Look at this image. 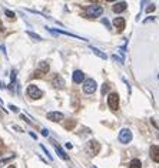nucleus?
<instances>
[{"instance_id": "18", "label": "nucleus", "mask_w": 159, "mask_h": 168, "mask_svg": "<svg viewBox=\"0 0 159 168\" xmlns=\"http://www.w3.org/2000/svg\"><path fill=\"white\" fill-rule=\"evenodd\" d=\"M4 14H6L10 20H14V19H16V14H14L12 10H7V9H6V10H4Z\"/></svg>"}, {"instance_id": "12", "label": "nucleus", "mask_w": 159, "mask_h": 168, "mask_svg": "<svg viewBox=\"0 0 159 168\" xmlns=\"http://www.w3.org/2000/svg\"><path fill=\"white\" fill-rule=\"evenodd\" d=\"M113 26L116 27L117 30H123L126 26V21L123 17H116V19H113Z\"/></svg>"}, {"instance_id": "22", "label": "nucleus", "mask_w": 159, "mask_h": 168, "mask_svg": "<svg viewBox=\"0 0 159 168\" xmlns=\"http://www.w3.org/2000/svg\"><path fill=\"white\" fill-rule=\"evenodd\" d=\"M112 58H113V60H115V62H117V63H121V64H122V63H123V58H121V57H117V56H115V54H113V56H112Z\"/></svg>"}, {"instance_id": "7", "label": "nucleus", "mask_w": 159, "mask_h": 168, "mask_svg": "<svg viewBox=\"0 0 159 168\" xmlns=\"http://www.w3.org/2000/svg\"><path fill=\"white\" fill-rule=\"evenodd\" d=\"M47 120H50L53 123H60L65 120V115L62 113H59V111H50V113H47Z\"/></svg>"}, {"instance_id": "4", "label": "nucleus", "mask_w": 159, "mask_h": 168, "mask_svg": "<svg viewBox=\"0 0 159 168\" xmlns=\"http://www.w3.org/2000/svg\"><path fill=\"white\" fill-rule=\"evenodd\" d=\"M96 88H97V84L93 78H88V80L83 81V91L86 94H93L96 91Z\"/></svg>"}, {"instance_id": "16", "label": "nucleus", "mask_w": 159, "mask_h": 168, "mask_svg": "<svg viewBox=\"0 0 159 168\" xmlns=\"http://www.w3.org/2000/svg\"><path fill=\"white\" fill-rule=\"evenodd\" d=\"M129 168H142V162H141V161H139L138 158H135V160L130 161Z\"/></svg>"}, {"instance_id": "13", "label": "nucleus", "mask_w": 159, "mask_h": 168, "mask_svg": "<svg viewBox=\"0 0 159 168\" xmlns=\"http://www.w3.org/2000/svg\"><path fill=\"white\" fill-rule=\"evenodd\" d=\"M126 6H128V3H126V2H117V3H115L112 6V10L115 13H122L126 9Z\"/></svg>"}, {"instance_id": "25", "label": "nucleus", "mask_w": 159, "mask_h": 168, "mask_svg": "<svg viewBox=\"0 0 159 168\" xmlns=\"http://www.w3.org/2000/svg\"><path fill=\"white\" fill-rule=\"evenodd\" d=\"M42 134H43V135H46V137H47V135H49V131H47L46 128H43V130H42Z\"/></svg>"}, {"instance_id": "23", "label": "nucleus", "mask_w": 159, "mask_h": 168, "mask_svg": "<svg viewBox=\"0 0 159 168\" xmlns=\"http://www.w3.org/2000/svg\"><path fill=\"white\" fill-rule=\"evenodd\" d=\"M155 6H153V4H151V6H149V7L146 9V13H151V12H153V10H155Z\"/></svg>"}, {"instance_id": "20", "label": "nucleus", "mask_w": 159, "mask_h": 168, "mask_svg": "<svg viewBox=\"0 0 159 168\" xmlns=\"http://www.w3.org/2000/svg\"><path fill=\"white\" fill-rule=\"evenodd\" d=\"M109 88H110V86H109V83H105L103 86H102V95H105L106 93L109 91Z\"/></svg>"}, {"instance_id": "19", "label": "nucleus", "mask_w": 159, "mask_h": 168, "mask_svg": "<svg viewBox=\"0 0 159 168\" xmlns=\"http://www.w3.org/2000/svg\"><path fill=\"white\" fill-rule=\"evenodd\" d=\"M27 34H29V36L32 37V39H34V40H38V41H40V40H42V37L39 36V34L33 33V32H30V30H29V32H27Z\"/></svg>"}, {"instance_id": "1", "label": "nucleus", "mask_w": 159, "mask_h": 168, "mask_svg": "<svg viewBox=\"0 0 159 168\" xmlns=\"http://www.w3.org/2000/svg\"><path fill=\"white\" fill-rule=\"evenodd\" d=\"M86 14H88V17H90V19H96V17L103 14V7L99 6V4H90V6L86 9Z\"/></svg>"}, {"instance_id": "5", "label": "nucleus", "mask_w": 159, "mask_h": 168, "mask_svg": "<svg viewBox=\"0 0 159 168\" xmlns=\"http://www.w3.org/2000/svg\"><path fill=\"white\" fill-rule=\"evenodd\" d=\"M99 151H101V144L97 143L96 140H90V141H88V152L89 155H97L99 154Z\"/></svg>"}, {"instance_id": "17", "label": "nucleus", "mask_w": 159, "mask_h": 168, "mask_svg": "<svg viewBox=\"0 0 159 168\" xmlns=\"http://www.w3.org/2000/svg\"><path fill=\"white\" fill-rule=\"evenodd\" d=\"M90 49L93 50V53L96 54V56H99L101 58H103V60H106V58H108V56H106L105 53H102V51H101L99 49H96V47H90Z\"/></svg>"}, {"instance_id": "24", "label": "nucleus", "mask_w": 159, "mask_h": 168, "mask_svg": "<svg viewBox=\"0 0 159 168\" xmlns=\"http://www.w3.org/2000/svg\"><path fill=\"white\" fill-rule=\"evenodd\" d=\"M10 107V108H12V111H14V113H17V111H19V108H17L16 106H9Z\"/></svg>"}, {"instance_id": "3", "label": "nucleus", "mask_w": 159, "mask_h": 168, "mask_svg": "<svg viewBox=\"0 0 159 168\" xmlns=\"http://www.w3.org/2000/svg\"><path fill=\"white\" fill-rule=\"evenodd\" d=\"M108 106L112 111L119 110V94H116V93H110V94L108 95Z\"/></svg>"}, {"instance_id": "21", "label": "nucleus", "mask_w": 159, "mask_h": 168, "mask_svg": "<svg viewBox=\"0 0 159 168\" xmlns=\"http://www.w3.org/2000/svg\"><path fill=\"white\" fill-rule=\"evenodd\" d=\"M40 148H42L43 151H45V154H46V155L49 157V158H52V154H50V152H49V151H47V150H46V147H45V145H42V144H40Z\"/></svg>"}, {"instance_id": "11", "label": "nucleus", "mask_w": 159, "mask_h": 168, "mask_svg": "<svg viewBox=\"0 0 159 168\" xmlns=\"http://www.w3.org/2000/svg\"><path fill=\"white\" fill-rule=\"evenodd\" d=\"M149 154L155 162H159V145H152L151 150H149Z\"/></svg>"}, {"instance_id": "14", "label": "nucleus", "mask_w": 159, "mask_h": 168, "mask_svg": "<svg viewBox=\"0 0 159 168\" xmlns=\"http://www.w3.org/2000/svg\"><path fill=\"white\" fill-rule=\"evenodd\" d=\"M38 70H39V71H40V73L46 74V73H49V70H50V67H49V64H47L46 62H40V63H39Z\"/></svg>"}, {"instance_id": "8", "label": "nucleus", "mask_w": 159, "mask_h": 168, "mask_svg": "<svg viewBox=\"0 0 159 168\" xmlns=\"http://www.w3.org/2000/svg\"><path fill=\"white\" fill-rule=\"evenodd\" d=\"M52 86H53L54 88H63V87H65V78H63L62 76L56 74L53 77V80H52Z\"/></svg>"}, {"instance_id": "10", "label": "nucleus", "mask_w": 159, "mask_h": 168, "mask_svg": "<svg viewBox=\"0 0 159 168\" xmlns=\"http://www.w3.org/2000/svg\"><path fill=\"white\" fill-rule=\"evenodd\" d=\"M72 80H73V83H76V84H80V83L85 81V74L83 71H80V70H76L75 73H73V77H72Z\"/></svg>"}, {"instance_id": "2", "label": "nucleus", "mask_w": 159, "mask_h": 168, "mask_svg": "<svg viewBox=\"0 0 159 168\" xmlns=\"http://www.w3.org/2000/svg\"><path fill=\"white\" fill-rule=\"evenodd\" d=\"M26 93H27V97H30L32 100H39L43 97V91L40 90L38 86H34V84H30V86L27 87Z\"/></svg>"}, {"instance_id": "26", "label": "nucleus", "mask_w": 159, "mask_h": 168, "mask_svg": "<svg viewBox=\"0 0 159 168\" xmlns=\"http://www.w3.org/2000/svg\"><path fill=\"white\" fill-rule=\"evenodd\" d=\"M9 168H16V167H14V165H10V167H9Z\"/></svg>"}, {"instance_id": "15", "label": "nucleus", "mask_w": 159, "mask_h": 168, "mask_svg": "<svg viewBox=\"0 0 159 168\" xmlns=\"http://www.w3.org/2000/svg\"><path fill=\"white\" fill-rule=\"evenodd\" d=\"M76 127V120H65V128L67 131H72Z\"/></svg>"}, {"instance_id": "6", "label": "nucleus", "mask_w": 159, "mask_h": 168, "mask_svg": "<svg viewBox=\"0 0 159 168\" xmlns=\"http://www.w3.org/2000/svg\"><path fill=\"white\" fill-rule=\"evenodd\" d=\"M117 138H119V141L122 144H129L132 141V131H130L129 128H122Z\"/></svg>"}, {"instance_id": "9", "label": "nucleus", "mask_w": 159, "mask_h": 168, "mask_svg": "<svg viewBox=\"0 0 159 168\" xmlns=\"http://www.w3.org/2000/svg\"><path fill=\"white\" fill-rule=\"evenodd\" d=\"M52 145H54V150H56V152H58V155L60 157L62 160H65V161H67V160H69V155H67L66 152L63 151V148L60 147V145H59V144L56 143V141H52Z\"/></svg>"}]
</instances>
